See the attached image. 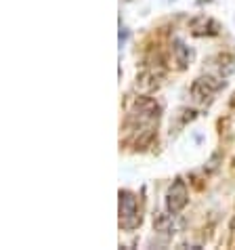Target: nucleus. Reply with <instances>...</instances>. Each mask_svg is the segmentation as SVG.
Wrapping results in <instances>:
<instances>
[{"instance_id":"obj_1","label":"nucleus","mask_w":235,"mask_h":250,"mask_svg":"<svg viewBox=\"0 0 235 250\" xmlns=\"http://www.w3.org/2000/svg\"><path fill=\"white\" fill-rule=\"evenodd\" d=\"M160 120V105L154 99H137L133 109L128 112V133L137 139V143L143 145L154 137V130Z\"/></svg>"},{"instance_id":"obj_2","label":"nucleus","mask_w":235,"mask_h":250,"mask_svg":"<svg viewBox=\"0 0 235 250\" xmlns=\"http://www.w3.org/2000/svg\"><path fill=\"white\" fill-rule=\"evenodd\" d=\"M141 225V210L139 200L133 191L120 189V227L126 231H133Z\"/></svg>"},{"instance_id":"obj_3","label":"nucleus","mask_w":235,"mask_h":250,"mask_svg":"<svg viewBox=\"0 0 235 250\" xmlns=\"http://www.w3.org/2000/svg\"><path fill=\"white\" fill-rule=\"evenodd\" d=\"M223 86H225V76L223 78L220 76H202L191 86V95L196 101H206V99H212Z\"/></svg>"},{"instance_id":"obj_4","label":"nucleus","mask_w":235,"mask_h":250,"mask_svg":"<svg viewBox=\"0 0 235 250\" xmlns=\"http://www.w3.org/2000/svg\"><path fill=\"white\" fill-rule=\"evenodd\" d=\"M187 200H189L187 185H185L183 179H176V181L170 185L168 193H166V208H168V212L176 214L187 206Z\"/></svg>"},{"instance_id":"obj_5","label":"nucleus","mask_w":235,"mask_h":250,"mask_svg":"<svg viewBox=\"0 0 235 250\" xmlns=\"http://www.w3.org/2000/svg\"><path fill=\"white\" fill-rule=\"evenodd\" d=\"M218 30H220L218 23L210 17H196L191 21V32L196 36H216Z\"/></svg>"},{"instance_id":"obj_6","label":"nucleus","mask_w":235,"mask_h":250,"mask_svg":"<svg viewBox=\"0 0 235 250\" xmlns=\"http://www.w3.org/2000/svg\"><path fill=\"white\" fill-rule=\"evenodd\" d=\"M175 214H160V217L156 219V229L157 231H162V233H175V229H176V225H175Z\"/></svg>"},{"instance_id":"obj_7","label":"nucleus","mask_w":235,"mask_h":250,"mask_svg":"<svg viewBox=\"0 0 235 250\" xmlns=\"http://www.w3.org/2000/svg\"><path fill=\"white\" fill-rule=\"evenodd\" d=\"M175 53H176V59H178V63L181 65H187L189 61H191V51H189V46H185L181 40H175Z\"/></svg>"}]
</instances>
